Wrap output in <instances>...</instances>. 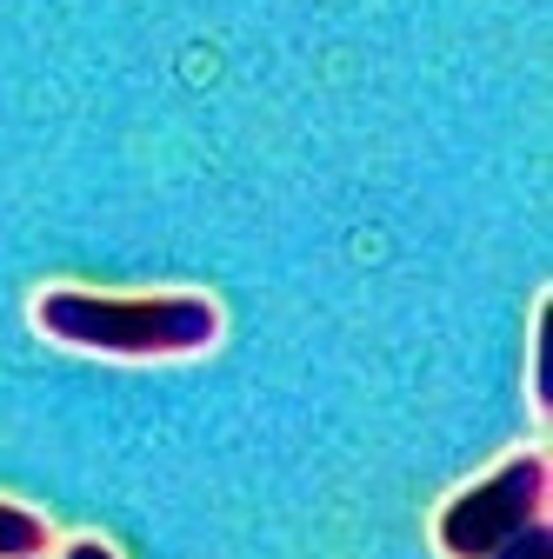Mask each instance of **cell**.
Wrapping results in <instances>:
<instances>
[{
  "label": "cell",
  "mask_w": 553,
  "mask_h": 559,
  "mask_svg": "<svg viewBox=\"0 0 553 559\" xmlns=\"http://www.w3.org/2000/svg\"><path fill=\"white\" fill-rule=\"evenodd\" d=\"M47 546H54V533L40 513H27L21 500H0V559H40Z\"/></svg>",
  "instance_id": "3957f363"
},
{
  "label": "cell",
  "mask_w": 553,
  "mask_h": 559,
  "mask_svg": "<svg viewBox=\"0 0 553 559\" xmlns=\"http://www.w3.org/2000/svg\"><path fill=\"white\" fill-rule=\"evenodd\" d=\"M60 559H120V552H114L107 539H67V546H60Z\"/></svg>",
  "instance_id": "8992f818"
},
{
  "label": "cell",
  "mask_w": 553,
  "mask_h": 559,
  "mask_svg": "<svg viewBox=\"0 0 553 559\" xmlns=\"http://www.w3.org/2000/svg\"><path fill=\"white\" fill-rule=\"evenodd\" d=\"M487 559H553V533H546V520L540 526H527L520 539H507L501 552H487Z\"/></svg>",
  "instance_id": "5b68a950"
},
{
  "label": "cell",
  "mask_w": 553,
  "mask_h": 559,
  "mask_svg": "<svg viewBox=\"0 0 553 559\" xmlns=\"http://www.w3.org/2000/svg\"><path fill=\"white\" fill-rule=\"evenodd\" d=\"M546 500H553V466H546V453H514L501 473L473 479L460 500H447L434 539H440L447 559H487L507 539H520L527 526H540L546 520Z\"/></svg>",
  "instance_id": "7a4b0ae2"
},
{
  "label": "cell",
  "mask_w": 553,
  "mask_h": 559,
  "mask_svg": "<svg viewBox=\"0 0 553 559\" xmlns=\"http://www.w3.org/2000/svg\"><path fill=\"white\" fill-rule=\"evenodd\" d=\"M34 333L101 360H193L221 340V307L207 294H94L47 287L34 300Z\"/></svg>",
  "instance_id": "6da1fadb"
},
{
  "label": "cell",
  "mask_w": 553,
  "mask_h": 559,
  "mask_svg": "<svg viewBox=\"0 0 553 559\" xmlns=\"http://www.w3.org/2000/svg\"><path fill=\"white\" fill-rule=\"evenodd\" d=\"M533 406L540 413L553 406V300H540V320H533Z\"/></svg>",
  "instance_id": "277c9868"
}]
</instances>
